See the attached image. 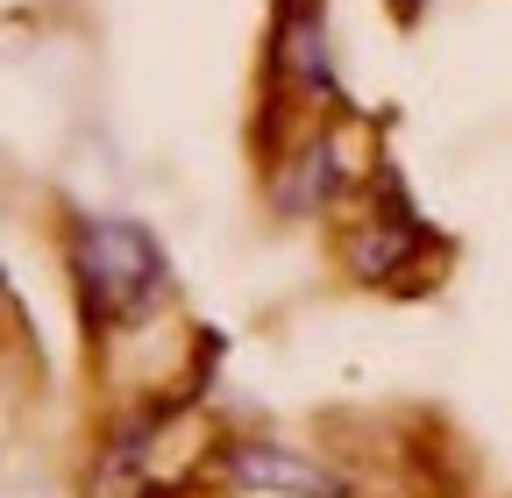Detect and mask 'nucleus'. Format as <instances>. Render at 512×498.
<instances>
[{"instance_id": "obj_1", "label": "nucleus", "mask_w": 512, "mask_h": 498, "mask_svg": "<svg viewBox=\"0 0 512 498\" xmlns=\"http://www.w3.org/2000/svg\"><path fill=\"white\" fill-rule=\"evenodd\" d=\"M72 278H79V314L100 335L107 328H136L171 292L164 249L136 221H79L72 228Z\"/></svg>"}, {"instance_id": "obj_2", "label": "nucleus", "mask_w": 512, "mask_h": 498, "mask_svg": "<svg viewBox=\"0 0 512 498\" xmlns=\"http://www.w3.org/2000/svg\"><path fill=\"white\" fill-rule=\"evenodd\" d=\"M377 185H384V214H370V221L349 235V271H356L363 285L399 278L420 249H427V221H420V207L406 200L399 171H377Z\"/></svg>"}, {"instance_id": "obj_3", "label": "nucleus", "mask_w": 512, "mask_h": 498, "mask_svg": "<svg viewBox=\"0 0 512 498\" xmlns=\"http://www.w3.org/2000/svg\"><path fill=\"white\" fill-rule=\"evenodd\" d=\"M228 470L242 484H264V491H285V498H349V484L328 470V463H306L299 449H278V442H242L228 449Z\"/></svg>"}, {"instance_id": "obj_4", "label": "nucleus", "mask_w": 512, "mask_h": 498, "mask_svg": "<svg viewBox=\"0 0 512 498\" xmlns=\"http://www.w3.org/2000/svg\"><path fill=\"white\" fill-rule=\"evenodd\" d=\"M271 65H278V79H299L306 93H335V72H328V36H320L313 0H285V8H278Z\"/></svg>"}, {"instance_id": "obj_5", "label": "nucleus", "mask_w": 512, "mask_h": 498, "mask_svg": "<svg viewBox=\"0 0 512 498\" xmlns=\"http://www.w3.org/2000/svg\"><path fill=\"white\" fill-rule=\"evenodd\" d=\"M349 185V171H342V150L320 136V143H306V157H299V185H278V207L285 214H306V207H328L335 193Z\"/></svg>"}, {"instance_id": "obj_6", "label": "nucleus", "mask_w": 512, "mask_h": 498, "mask_svg": "<svg viewBox=\"0 0 512 498\" xmlns=\"http://www.w3.org/2000/svg\"><path fill=\"white\" fill-rule=\"evenodd\" d=\"M0 306H15V292H8V278H0Z\"/></svg>"}, {"instance_id": "obj_7", "label": "nucleus", "mask_w": 512, "mask_h": 498, "mask_svg": "<svg viewBox=\"0 0 512 498\" xmlns=\"http://www.w3.org/2000/svg\"><path fill=\"white\" fill-rule=\"evenodd\" d=\"M413 8H420V0H399V15H413Z\"/></svg>"}]
</instances>
